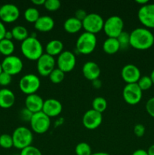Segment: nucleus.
Here are the masks:
<instances>
[{
	"instance_id": "obj_1",
	"label": "nucleus",
	"mask_w": 154,
	"mask_h": 155,
	"mask_svg": "<svg viewBox=\"0 0 154 155\" xmlns=\"http://www.w3.org/2000/svg\"><path fill=\"white\" fill-rule=\"evenodd\" d=\"M154 44V35L149 29L137 27L130 33V45L134 49L147 50Z\"/></svg>"
},
{
	"instance_id": "obj_2",
	"label": "nucleus",
	"mask_w": 154,
	"mask_h": 155,
	"mask_svg": "<svg viewBox=\"0 0 154 155\" xmlns=\"http://www.w3.org/2000/svg\"><path fill=\"white\" fill-rule=\"evenodd\" d=\"M23 55L30 61H37L43 53V46L36 36H30L21 45Z\"/></svg>"
},
{
	"instance_id": "obj_3",
	"label": "nucleus",
	"mask_w": 154,
	"mask_h": 155,
	"mask_svg": "<svg viewBox=\"0 0 154 155\" xmlns=\"http://www.w3.org/2000/svg\"><path fill=\"white\" fill-rule=\"evenodd\" d=\"M13 139L14 147L22 150L32 145L33 135L31 130L26 127H18L14 130L11 135Z\"/></svg>"
},
{
	"instance_id": "obj_4",
	"label": "nucleus",
	"mask_w": 154,
	"mask_h": 155,
	"mask_svg": "<svg viewBox=\"0 0 154 155\" xmlns=\"http://www.w3.org/2000/svg\"><path fill=\"white\" fill-rule=\"evenodd\" d=\"M97 46V37L95 34L84 32L78 37L75 48L79 54H89L93 52Z\"/></svg>"
},
{
	"instance_id": "obj_5",
	"label": "nucleus",
	"mask_w": 154,
	"mask_h": 155,
	"mask_svg": "<svg viewBox=\"0 0 154 155\" xmlns=\"http://www.w3.org/2000/svg\"><path fill=\"white\" fill-rule=\"evenodd\" d=\"M124 21L121 17L113 15L104 21L103 30L107 37L117 38L124 31Z\"/></svg>"
},
{
	"instance_id": "obj_6",
	"label": "nucleus",
	"mask_w": 154,
	"mask_h": 155,
	"mask_svg": "<svg viewBox=\"0 0 154 155\" xmlns=\"http://www.w3.org/2000/svg\"><path fill=\"white\" fill-rule=\"evenodd\" d=\"M41 86V80L37 75L28 74L23 76L19 81V88L26 95L36 94Z\"/></svg>"
},
{
	"instance_id": "obj_7",
	"label": "nucleus",
	"mask_w": 154,
	"mask_h": 155,
	"mask_svg": "<svg viewBox=\"0 0 154 155\" xmlns=\"http://www.w3.org/2000/svg\"><path fill=\"white\" fill-rule=\"evenodd\" d=\"M104 20L102 16L97 13H89L82 21V28L85 32L96 34L103 30Z\"/></svg>"
},
{
	"instance_id": "obj_8",
	"label": "nucleus",
	"mask_w": 154,
	"mask_h": 155,
	"mask_svg": "<svg viewBox=\"0 0 154 155\" xmlns=\"http://www.w3.org/2000/svg\"><path fill=\"white\" fill-rule=\"evenodd\" d=\"M32 130L37 134H44L51 127V118L42 111L33 114L30 122Z\"/></svg>"
},
{
	"instance_id": "obj_9",
	"label": "nucleus",
	"mask_w": 154,
	"mask_h": 155,
	"mask_svg": "<svg viewBox=\"0 0 154 155\" xmlns=\"http://www.w3.org/2000/svg\"><path fill=\"white\" fill-rule=\"evenodd\" d=\"M143 91L140 89L137 83L126 84L122 90V97L127 104L136 105L142 99Z\"/></svg>"
},
{
	"instance_id": "obj_10",
	"label": "nucleus",
	"mask_w": 154,
	"mask_h": 155,
	"mask_svg": "<svg viewBox=\"0 0 154 155\" xmlns=\"http://www.w3.org/2000/svg\"><path fill=\"white\" fill-rule=\"evenodd\" d=\"M2 71L11 76L20 74L24 68L23 61L18 56L10 55L5 57L1 63Z\"/></svg>"
},
{
	"instance_id": "obj_11",
	"label": "nucleus",
	"mask_w": 154,
	"mask_h": 155,
	"mask_svg": "<svg viewBox=\"0 0 154 155\" xmlns=\"http://www.w3.org/2000/svg\"><path fill=\"white\" fill-rule=\"evenodd\" d=\"M56 64L57 65V68L65 74L70 72L76 65V58L72 51L68 50L63 51L57 57Z\"/></svg>"
},
{
	"instance_id": "obj_12",
	"label": "nucleus",
	"mask_w": 154,
	"mask_h": 155,
	"mask_svg": "<svg viewBox=\"0 0 154 155\" xmlns=\"http://www.w3.org/2000/svg\"><path fill=\"white\" fill-rule=\"evenodd\" d=\"M137 18L145 28L154 29V3L140 6L137 12Z\"/></svg>"
},
{
	"instance_id": "obj_13",
	"label": "nucleus",
	"mask_w": 154,
	"mask_h": 155,
	"mask_svg": "<svg viewBox=\"0 0 154 155\" xmlns=\"http://www.w3.org/2000/svg\"><path fill=\"white\" fill-rule=\"evenodd\" d=\"M36 61L37 71L42 77H48L50 74L55 69V59L54 57L46 53H44Z\"/></svg>"
},
{
	"instance_id": "obj_14",
	"label": "nucleus",
	"mask_w": 154,
	"mask_h": 155,
	"mask_svg": "<svg viewBox=\"0 0 154 155\" xmlns=\"http://www.w3.org/2000/svg\"><path fill=\"white\" fill-rule=\"evenodd\" d=\"M102 114L93 109L88 110L82 117L83 126L89 130H94L98 128L102 124Z\"/></svg>"
},
{
	"instance_id": "obj_15",
	"label": "nucleus",
	"mask_w": 154,
	"mask_h": 155,
	"mask_svg": "<svg viewBox=\"0 0 154 155\" xmlns=\"http://www.w3.org/2000/svg\"><path fill=\"white\" fill-rule=\"evenodd\" d=\"M20 17V10L16 5L7 3L0 6V21L5 23H13Z\"/></svg>"
},
{
	"instance_id": "obj_16",
	"label": "nucleus",
	"mask_w": 154,
	"mask_h": 155,
	"mask_svg": "<svg viewBox=\"0 0 154 155\" xmlns=\"http://www.w3.org/2000/svg\"><path fill=\"white\" fill-rule=\"evenodd\" d=\"M121 77L126 84L137 83L141 77L140 71L136 65L128 64L122 68L121 71Z\"/></svg>"
},
{
	"instance_id": "obj_17",
	"label": "nucleus",
	"mask_w": 154,
	"mask_h": 155,
	"mask_svg": "<svg viewBox=\"0 0 154 155\" xmlns=\"http://www.w3.org/2000/svg\"><path fill=\"white\" fill-rule=\"evenodd\" d=\"M63 110L61 102L55 98H48L44 101L42 110L50 118L59 116Z\"/></svg>"
},
{
	"instance_id": "obj_18",
	"label": "nucleus",
	"mask_w": 154,
	"mask_h": 155,
	"mask_svg": "<svg viewBox=\"0 0 154 155\" xmlns=\"http://www.w3.org/2000/svg\"><path fill=\"white\" fill-rule=\"evenodd\" d=\"M82 71L85 78L91 82L97 79H99L101 74V70L99 65L91 61L85 62L83 64Z\"/></svg>"
},
{
	"instance_id": "obj_19",
	"label": "nucleus",
	"mask_w": 154,
	"mask_h": 155,
	"mask_svg": "<svg viewBox=\"0 0 154 155\" xmlns=\"http://www.w3.org/2000/svg\"><path fill=\"white\" fill-rule=\"evenodd\" d=\"M43 104V98L36 93L27 95L25 99V107L33 114L42 111Z\"/></svg>"
},
{
	"instance_id": "obj_20",
	"label": "nucleus",
	"mask_w": 154,
	"mask_h": 155,
	"mask_svg": "<svg viewBox=\"0 0 154 155\" xmlns=\"http://www.w3.org/2000/svg\"><path fill=\"white\" fill-rule=\"evenodd\" d=\"M34 27L36 30L42 33L50 32L54 27V21L48 15L40 16L34 24Z\"/></svg>"
},
{
	"instance_id": "obj_21",
	"label": "nucleus",
	"mask_w": 154,
	"mask_h": 155,
	"mask_svg": "<svg viewBox=\"0 0 154 155\" xmlns=\"http://www.w3.org/2000/svg\"><path fill=\"white\" fill-rule=\"evenodd\" d=\"M15 95L11 89L2 88L0 89V107L8 109L14 104Z\"/></svg>"
},
{
	"instance_id": "obj_22",
	"label": "nucleus",
	"mask_w": 154,
	"mask_h": 155,
	"mask_svg": "<svg viewBox=\"0 0 154 155\" xmlns=\"http://www.w3.org/2000/svg\"><path fill=\"white\" fill-rule=\"evenodd\" d=\"M63 29L66 33L74 34L82 29V22L75 17H70L63 23Z\"/></svg>"
},
{
	"instance_id": "obj_23",
	"label": "nucleus",
	"mask_w": 154,
	"mask_h": 155,
	"mask_svg": "<svg viewBox=\"0 0 154 155\" xmlns=\"http://www.w3.org/2000/svg\"><path fill=\"white\" fill-rule=\"evenodd\" d=\"M63 50V43L59 39H52L47 43L45 46L46 54L54 57L59 55Z\"/></svg>"
},
{
	"instance_id": "obj_24",
	"label": "nucleus",
	"mask_w": 154,
	"mask_h": 155,
	"mask_svg": "<svg viewBox=\"0 0 154 155\" xmlns=\"http://www.w3.org/2000/svg\"><path fill=\"white\" fill-rule=\"evenodd\" d=\"M120 45L117 38L107 37L103 43V50L108 54H114L119 51Z\"/></svg>"
},
{
	"instance_id": "obj_25",
	"label": "nucleus",
	"mask_w": 154,
	"mask_h": 155,
	"mask_svg": "<svg viewBox=\"0 0 154 155\" xmlns=\"http://www.w3.org/2000/svg\"><path fill=\"white\" fill-rule=\"evenodd\" d=\"M11 33L13 35V39L18 41H21V42L24 41L30 36L27 29L22 25L14 26L12 28Z\"/></svg>"
},
{
	"instance_id": "obj_26",
	"label": "nucleus",
	"mask_w": 154,
	"mask_h": 155,
	"mask_svg": "<svg viewBox=\"0 0 154 155\" xmlns=\"http://www.w3.org/2000/svg\"><path fill=\"white\" fill-rule=\"evenodd\" d=\"M14 44L12 40L3 39L0 41V54H3L5 57L12 55L14 51Z\"/></svg>"
},
{
	"instance_id": "obj_27",
	"label": "nucleus",
	"mask_w": 154,
	"mask_h": 155,
	"mask_svg": "<svg viewBox=\"0 0 154 155\" xmlns=\"http://www.w3.org/2000/svg\"><path fill=\"white\" fill-rule=\"evenodd\" d=\"M107 107V101L104 97L98 96L92 101V109L102 114Z\"/></svg>"
},
{
	"instance_id": "obj_28",
	"label": "nucleus",
	"mask_w": 154,
	"mask_h": 155,
	"mask_svg": "<svg viewBox=\"0 0 154 155\" xmlns=\"http://www.w3.org/2000/svg\"><path fill=\"white\" fill-rule=\"evenodd\" d=\"M24 16L27 22L34 23L35 24L40 17V14H39V10L36 8L30 7L26 9L24 13Z\"/></svg>"
},
{
	"instance_id": "obj_29",
	"label": "nucleus",
	"mask_w": 154,
	"mask_h": 155,
	"mask_svg": "<svg viewBox=\"0 0 154 155\" xmlns=\"http://www.w3.org/2000/svg\"><path fill=\"white\" fill-rule=\"evenodd\" d=\"M49 80L51 83H54V84H58L60 83L65 78V73L63 72L59 68H55L52 72L48 76Z\"/></svg>"
},
{
	"instance_id": "obj_30",
	"label": "nucleus",
	"mask_w": 154,
	"mask_h": 155,
	"mask_svg": "<svg viewBox=\"0 0 154 155\" xmlns=\"http://www.w3.org/2000/svg\"><path fill=\"white\" fill-rule=\"evenodd\" d=\"M75 153L76 155H91V148L87 142H80L75 146Z\"/></svg>"
},
{
	"instance_id": "obj_31",
	"label": "nucleus",
	"mask_w": 154,
	"mask_h": 155,
	"mask_svg": "<svg viewBox=\"0 0 154 155\" xmlns=\"http://www.w3.org/2000/svg\"><path fill=\"white\" fill-rule=\"evenodd\" d=\"M0 147L5 149H9V148L14 147L13 139L12 136L9 134H2L0 136Z\"/></svg>"
},
{
	"instance_id": "obj_32",
	"label": "nucleus",
	"mask_w": 154,
	"mask_h": 155,
	"mask_svg": "<svg viewBox=\"0 0 154 155\" xmlns=\"http://www.w3.org/2000/svg\"><path fill=\"white\" fill-rule=\"evenodd\" d=\"M137 84L138 85L140 89L143 92V91H146L148 89H149L152 87V85H153L149 76H143V77H141L140 78V80H138V82L137 83Z\"/></svg>"
},
{
	"instance_id": "obj_33",
	"label": "nucleus",
	"mask_w": 154,
	"mask_h": 155,
	"mask_svg": "<svg viewBox=\"0 0 154 155\" xmlns=\"http://www.w3.org/2000/svg\"><path fill=\"white\" fill-rule=\"evenodd\" d=\"M120 45V49H125L130 45V33L123 31L117 37Z\"/></svg>"
},
{
	"instance_id": "obj_34",
	"label": "nucleus",
	"mask_w": 154,
	"mask_h": 155,
	"mask_svg": "<svg viewBox=\"0 0 154 155\" xmlns=\"http://www.w3.org/2000/svg\"><path fill=\"white\" fill-rule=\"evenodd\" d=\"M61 3L59 0H45L44 7L49 12H56L60 8Z\"/></svg>"
},
{
	"instance_id": "obj_35",
	"label": "nucleus",
	"mask_w": 154,
	"mask_h": 155,
	"mask_svg": "<svg viewBox=\"0 0 154 155\" xmlns=\"http://www.w3.org/2000/svg\"><path fill=\"white\" fill-rule=\"evenodd\" d=\"M20 155H42V151L33 145H30L24 149L21 150Z\"/></svg>"
},
{
	"instance_id": "obj_36",
	"label": "nucleus",
	"mask_w": 154,
	"mask_h": 155,
	"mask_svg": "<svg viewBox=\"0 0 154 155\" xmlns=\"http://www.w3.org/2000/svg\"><path fill=\"white\" fill-rule=\"evenodd\" d=\"M11 80L12 76H11L10 74L4 72V71L0 74V86H3V87L8 86L11 83Z\"/></svg>"
},
{
	"instance_id": "obj_37",
	"label": "nucleus",
	"mask_w": 154,
	"mask_h": 155,
	"mask_svg": "<svg viewBox=\"0 0 154 155\" xmlns=\"http://www.w3.org/2000/svg\"><path fill=\"white\" fill-rule=\"evenodd\" d=\"M33 115V113H32L30 110H29L26 107L22 108L21 111H20V117H21L22 120L25 121V122H30Z\"/></svg>"
},
{
	"instance_id": "obj_38",
	"label": "nucleus",
	"mask_w": 154,
	"mask_h": 155,
	"mask_svg": "<svg viewBox=\"0 0 154 155\" xmlns=\"http://www.w3.org/2000/svg\"><path fill=\"white\" fill-rule=\"evenodd\" d=\"M145 107H146V110L148 114L154 118V97L148 99Z\"/></svg>"
},
{
	"instance_id": "obj_39",
	"label": "nucleus",
	"mask_w": 154,
	"mask_h": 155,
	"mask_svg": "<svg viewBox=\"0 0 154 155\" xmlns=\"http://www.w3.org/2000/svg\"><path fill=\"white\" fill-rule=\"evenodd\" d=\"M146 129L145 127L141 124H137L134 127V133L137 137H142L144 136Z\"/></svg>"
},
{
	"instance_id": "obj_40",
	"label": "nucleus",
	"mask_w": 154,
	"mask_h": 155,
	"mask_svg": "<svg viewBox=\"0 0 154 155\" xmlns=\"http://www.w3.org/2000/svg\"><path fill=\"white\" fill-rule=\"evenodd\" d=\"M87 15H88L87 12H86L85 10H83V9H78V10L75 11V16L74 17L82 22V21L85 18V17L87 16Z\"/></svg>"
},
{
	"instance_id": "obj_41",
	"label": "nucleus",
	"mask_w": 154,
	"mask_h": 155,
	"mask_svg": "<svg viewBox=\"0 0 154 155\" xmlns=\"http://www.w3.org/2000/svg\"><path fill=\"white\" fill-rule=\"evenodd\" d=\"M6 31L7 30L5 28V26L3 24L2 21H0V41L5 38V34Z\"/></svg>"
},
{
	"instance_id": "obj_42",
	"label": "nucleus",
	"mask_w": 154,
	"mask_h": 155,
	"mask_svg": "<svg viewBox=\"0 0 154 155\" xmlns=\"http://www.w3.org/2000/svg\"><path fill=\"white\" fill-rule=\"evenodd\" d=\"M92 86L95 89H100L102 86V82L99 80V79H97V80H93L92 81Z\"/></svg>"
},
{
	"instance_id": "obj_43",
	"label": "nucleus",
	"mask_w": 154,
	"mask_h": 155,
	"mask_svg": "<svg viewBox=\"0 0 154 155\" xmlns=\"http://www.w3.org/2000/svg\"><path fill=\"white\" fill-rule=\"evenodd\" d=\"M131 155H148L146 151L143 149H137L134 151Z\"/></svg>"
},
{
	"instance_id": "obj_44",
	"label": "nucleus",
	"mask_w": 154,
	"mask_h": 155,
	"mask_svg": "<svg viewBox=\"0 0 154 155\" xmlns=\"http://www.w3.org/2000/svg\"><path fill=\"white\" fill-rule=\"evenodd\" d=\"M5 39H8V40H11L13 39V35H12L11 30H7L5 34Z\"/></svg>"
},
{
	"instance_id": "obj_45",
	"label": "nucleus",
	"mask_w": 154,
	"mask_h": 155,
	"mask_svg": "<svg viewBox=\"0 0 154 155\" xmlns=\"http://www.w3.org/2000/svg\"><path fill=\"white\" fill-rule=\"evenodd\" d=\"M45 0H32V3L35 5H44Z\"/></svg>"
},
{
	"instance_id": "obj_46",
	"label": "nucleus",
	"mask_w": 154,
	"mask_h": 155,
	"mask_svg": "<svg viewBox=\"0 0 154 155\" xmlns=\"http://www.w3.org/2000/svg\"><path fill=\"white\" fill-rule=\"evenodd\" d=\"M135 2L137 3L138 5H140V6H143L148 4V3H149V1H148V0H136Z\"/></svg>"
},
{
	"instance_id": "obj_47",
	"label": "nucleus",
	"mask_w": 154,
	"mask_h": 155,
	"mask_svg": "<svg viewBox=\"0 0 154 155\" xmlns=\"http://www.w3.org/2000/svg\"><path fill=\"white\" fill-rule=\"evenodd\" d=\"M146 152H147L148 155H154V144L149 147V148L147 149Z\"/></svg>"
},
{
	"instance_id": "obj_48",
	"label": "nucleus",
	"mask_w": 154,
	"mask_h": 155,
	"mask_svg": "<svg viewBox=\"0 0 154 155\" xmlns=\"http://www.w3.org/2000/svg\"><path fill=\"white\" fill-rule=\"evenodd\" d=\"M91 155H110V154L107 152H104V151H99V152L92 153Z\"/></svg>"
},
{
	"instance_id": "obj_49",
	"label": "nucleus",
	"mask_w": 154,
	"mask_h": 155,
	"mask_svg": "<svg viewBox=\"0 0 154 155\" xmlns=\"http://www.w3.org/2000/svg\"><path fill=\"white\" fill-rule=\"evenodd\" d=\"M149 77H150L151 80H152V84L154 85V70H152V72H151L150 76H149Z\"/></svg>"
},
{
	"instance_id": "obj_50",
	"label": "nucleus",
	"mask_w": 154,
	"mask_h": 155,
	"mask_svg": "<svg viewBox=\"0 0 154 155\" xmlns=\"http://www.w3.org/2000/svg\"><path fill=\"white\" fill-rule=\"evenodd\" d=\"M2 72H3L2 68V64H1V63H0V74H1Z\"/></svg>"
}]
</instances>
